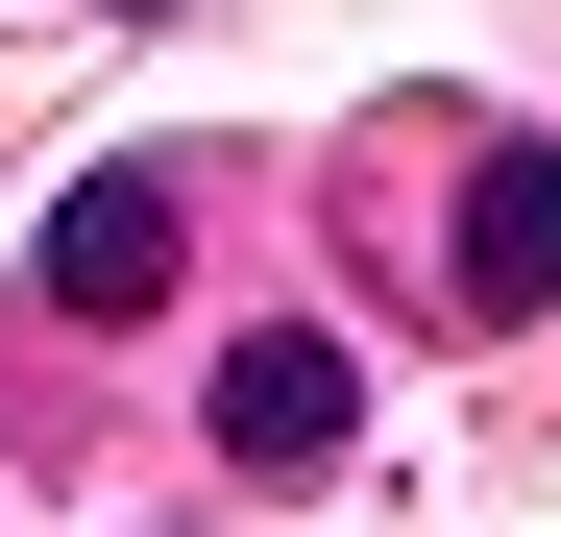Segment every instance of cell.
Masks as SVG:
<instances>
[{
	"mask_svg": "<svg viewBox=\"0 0 561 537\" xmlns=\"http://www.w3.org/2000/svg\"><path fill=\"white\" fill-rule=\"evenodd\" d=\"M463 318H561V147L463 171Z\"/></svg>",
	"mask_w": 561,
	"mask_h": 537,
	"instance_id": "obj_3",
	"label": "cell"
},
{
	"mask_svg": "<svg viewBox=\"0 0 561 537\" xmlns=\"http://www.w3.org/2000/svg\"><path fill=\"white\" fill-rule=\"evenodd\" d=\"M171 244H196V220H171V171H73V196H49V318H147Z\"/></svg>",
	"mask_w": 561,
	"mask_h": 537,
	"instance_id": "obj_1",
	"label": "cell"
},
{
	"mask_svg": "<svg viewBox=\"0 0 561 537\" xmlns=\"http://www.w3.org/2000/svg\"><path fill=\"white\" fill-rule=\"evenodd\" d=\"M342 415H366L342 342H244V367H220V465H244V489H318V465H342Z\"/></svg>",
	"mask_w": 561,
	"mask_h": 537,
	"instance_id": "obj_2",
	"label": "cell"
}]
</instances>
